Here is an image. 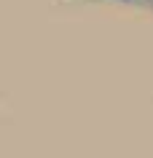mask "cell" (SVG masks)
<instances>
[]
</instances>
